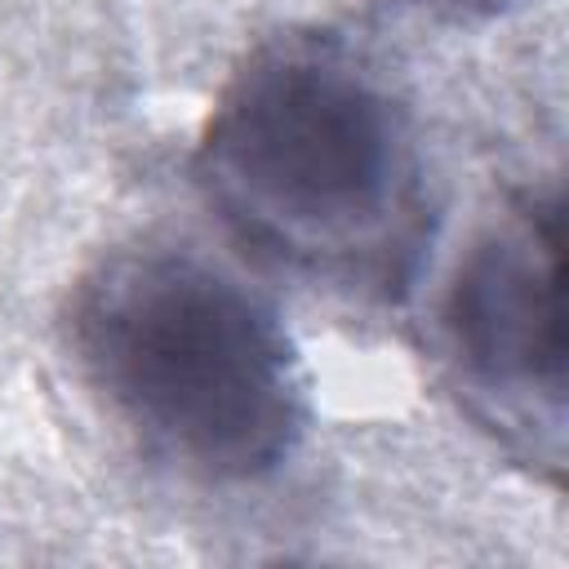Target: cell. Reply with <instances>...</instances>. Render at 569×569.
<instances>
[{
  "label": "cell",
  "instance_id": "cell-3",
  "mask_svg": "<svg viewBox=\"0 0 569 569\" xmlns=\"http://www.w3.org/2000/svg\"><path fill=\"white\" fill-rule=\"evenodd\" d=\"M458 409L511 462L565 480V204L556 187L511 191L458 253L431 329Z\"/></svg>",
  "mask_w": 569,
  "mask_h": 569
},
{
  "label": "cell",
  "instance_id": "cell-1",
  "mask_svg": "<svg viewBox=\"0 0 569 569\" xmlns=\"http://www.w3.org/2000/svg\"><path fill=\"white\" fill-rule=\"evenodd\" d=\"M196 187L262 258L342 298H405L436 204L413 111L356 40L307 27L258 40L196 142Z\"/></svg>",
  "mask_w": 569,
  "mask_h": 569
},
{
  "label": "cell",
  "instance_id": "cell-4",
  "mask_svg": "<svg viewBox=\"0 0 569 569\" xmlns=\"http://www.w3.org/2000/svg\"><path fill=\"white\" fill-rule=\"evenodd\" d=\"M431 4H445V9H453V13H498V9H507L511 0H431Z\"/></svg>",
  "mask_w": 569,
  "mask_h": 569
},
{
  "label": "cell",
  "instance_id": "cell-2",
  "mask_svg": "<svg viewBox=\"0 0 569 569\" xmlns=\"http://www.w3.org/2000/svg\"><path fill=\"white\" fill-rule=\"evenodd\" d=\"M67 347L107 418L187 480H271L307 436V373L280 311L191 244L133 240L89 262Z\"/></svg>",
  "mask_w": 569,
  "mask_h": 569
}]
</instances>
